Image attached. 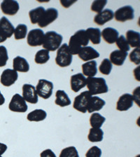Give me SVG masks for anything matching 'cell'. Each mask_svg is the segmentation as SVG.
Here are the masks:
<instances>
[{"label":"cell","mask_w":140,"mask_h":157,"mask_svg":"<svg viewBox=\"0 0 140 157\" xmlns=\"http://www.w3.org/2000/svg\"><path fill=\"white\" fill-rule=\"evenodd\" d=\"M89 39L88 37L85 29H80L77 31L73 36L70 39L69 42V50L72 55H77L82 48V46L85 47L88 45Z\"/></svg>","instance_id":"1"},{"label":"cell","mask_w":140,"mask_h":157,"mask_svg":"<svg viewBox=\"0 0 140 157\" xmlns=\"http://www.w3.org/2000/svg\"><path fill=\"white\" fill-rule=\"evenodd\" d=\"M86 86L92 95L102 94L109 91L106 81L102 77H88L86 78Z\"/></svg>","instance_id":"2"},{"label":"cell","mask_w":140,"mask_h":157,"mask_svg":"<svg viewBox=\"0 0 140 157\" xmlns=\"http://www.w3.org/2000/svg\"><path fill=\"white\" fill-rule=\"evenodd\" d=\"M62 39V36L56 32H47L44 35L43 47L48 51H55L60 47Z\"/></svg>","instance_id":"3"},{"label":"cell","mask_w":140,"mask_h":157,"mask_svg":"<svg viewBox=\"0 0 140 157\" xmlns=\"http://www.w3.org/2000/svg\"><path fill=\"white\" fill-rule=\"evenodd\" d=\"M72 55L69 50L68 44H63L57 51V56L55 58V63L61 67H65L70 66L72 62Z\"/></svg>","instance_id":"4"},{"label":"cell","mask_w":140,"mask_h":157,"mask_svg":"<svg viewBox=\"0 0 140 157\" xmlns=\"http://www.w3.org/2000/svg\"><path fill=\"white\" fill-rule=\"evenodd\" d=\"M35 88L38 96L46 100L52 95L53 83L46 79H39Z\"/></svg>","instance_id":"5"},{"label":"cell","mask_w":140,"mask_h":157,"mask_svg":"<svg viewBox=\"0 0 140 157\" xmlns=\"http://www.w3.org/2000/svg\"><path fill=\"white\" fill-rule=\"evenodd\" d=\"M91 97L92 95L88 91L82 92L74 98L73 107L78 112L86 113L88 102Z\"/></svg>","instance_id":"6"},{"label":"cell","mask_w":140,"mask_h":157,"mask_svg":"<svg viewBox=\"0 0 140 157\" xmlns=\"http://www.w3.org/2000/svg\"><path fill=\"white\" fill-rule=\"evenodd\" d=\"M9 108L11 112L24 113L28 111V107L23 96L18 93H16L12 97Z\"/></svg>","instance_id":"7"},{"label":"cell","mask_w":140,"mask_h":157,"mask_svg":"<svg viewBox=\"0 0 140 157\" xmlns=\"http://www.w3.org/2000/svg\"><path fill=\"white\" fill-rule=\"evenodd\" d=\"M44 31L41 29H34L29 32L27 41L30 46H40L43 45L44 41Z\"/></svg>","instance_id":"8"},{"label":"cell","mask_w":140,"mask_h":157,"mask_svg":"<svg viewBox=\"0 0 140 157\" xmlns=\"http://www.w3.org/2000/svg\"><path fill=\"white\" fill-rule=\"evenodd\" d=\"M134 17V9L129 5L123 6L116 10L114 14V18H115V20L118 22H121V23L133 20Z\"/></svg>","instance_id":"9"},{"label":"cell","mask_w":140,"mask_h":157,"mask_svg":"<svg viewBox=\"0 0 140 157\" xmlns=\"http://www.w3.org/2000/svg\"><path fill=\"white\" fill-rule=\"evenodd\" d=\"M18 78V74L16 71L11 69H6L2 73L0 82L4 86H11L16 82Z\"/></svg>","instance_id":"10"},{"label":"cell","mask_w":140,"mask_h":157,"mask_svg":"<svg viewBox=\"0 0 140 157\" xmlns=\"http://www.w3.org/2000/svg\"><path fill=\"white\" fill-rule=\"evenodd\" d=\"M23 98L26 102L31 104H36L38 102V95L36 93L35 87L31 84H24L23 86Z\"/></svg>","instance_id":"11"},{"label":"cell","mask_w":140,"mask_h":157,"mask_svg":"<svg viewBox=\"0 0 140 157\" xmlns=\"http://www.w3.org/2000/svg\"><path fill=\"white\" fill-rule=\"evenodd\" d=\"M58 17V11L56 9L50 8L46 10L43 15L42 18L39 22V26L40 28H46L48 25L55 21Z\"/></svg>","instance_id":"12"},{"label":"cell","mask_w":140,"mask_h":157,"mask_svg":"<svg viewBox=\"0 0 140 157\" xmlns=\"http://www.w3.org/2000/svg\"><path fill=\"white\" fill-rule=\"evenodd\" d=\"M70 85L73 91L77 93L86 86V78L81 73L76 74L71 77Z\"/></svg>","instance_id":"13"},{"label":"cell","mask_w":140,"mask_h":157,"mask_svg":"<svg viewBox=\"0 0 140 157\" xmlns=\"http://www.w3.org/2000/svg\"><path fill=\"white\" fill-rule=\"evenodd\" d=\"M133 97L129 93H125L119 98L116 103V109L118 111H127L133 105Z\"/></svg>","instance_id":"14"},{"label":"cell","mask_w":140,"mask_h":157,"mask_svg":"<svg viewBox=\"0 0 140 157\" xmlns=\"http://www.w3.org/2000/svg\"><path fill=\"white\" fill-rule=\"evenodd\" d=\"M78 55L80 59H81L83 61H85V62L88 60H93V59L100 57V53H98V51L91 46L82 47Z\"/></svg>","instance_id":"15"},{"label":"cell","mask_w":140,"mask_h":157,"mask_svg":"<svg viewBox=\"0 0 140 157\" xmlns=\"http://www.w3.org/2000/svg\"><path fill=\"white\" fill-rule=\"evenodd\" d=\"M20 6L17 1H3L1 3V9L4 14L14 16L19 11Z\"/></svg>","instance_id":"16"},{"label":"cell","mask_w":140,"mask_h":157,"mask_svg":"<svg viewBox=\"0 0 140 157\" xmlns=\"http://www.w3.org/2000/svg\"><path fill=\"white\" fill-rule=\"evenodd\" d=\"M114 11L111 9H104L100 13H97L94 18V22L98 25H104L114 18Z\"/></svg>","instance_id":"17"},{"label":"cell","mask_w":140,"mask_h":157,"mask_svg":"<svg viewBox=\"0 0 140 157\" xmlns=\"http://www.w3.org/2000/svg\"><path fill=\"white\" fill-rule=\"evenodd\" d=\"M105 105H106V102L102 98L97 96H92L88 102L87 111L89 113L100 111L104 107Z\"/></svg>","instance_id":"18"},{"label":"cell","mask_w":140,"mask_h":157,"mask_svg":"<svg viewBox=\"0 0 140 157\" xmlns=\"http://www.w3.org/2000/svg\"><path fill=\"white\" fill-rule=\"evenodd\" d=\"M128 53L125 51H122L121 50H115L112 51L109 56L110 62L112 64L116 66H122L126 60Z\"/></svg>","instance_id":"19"},{"label":"cell","mask_w":140,"mask_h":157,"mask_svg":"<svg viewBox=\"0 0 140 157\" xmlns=\"http://www.w3.org/2000/svg\"><path fill=\"white\" fill-rule=\"evenodd\" d=\"M119 33L116 29L113 28H106L101 33V36L107 43L109 44H114L119 38Z\"/></svg>","instance_id":"20"},{"label":"cell","mask_w":140,"mask_h":157,"mask_svg":"<svg viewBox=\"0 0 140 157\" xmlns=\"http://www.w3.org/2000/svg\"><path fill=\"white\" fill-rule=\"evenodd\" d=\"M0 29L6 38H10L13 34L15 28L11 22L3 16L0 19Z\"/></svg>","instance_id":"21"},{"label":"cell","mask_w":140,"mask_h":157,"mask_svg":"<svg viewBox=\"0 0 140 157\" xmlns=\"http://www.w3.org/2000/svg\"><path fill=\"white\" fill-rule=\"evenodd\" d=\"M13 68L16 72H28L29 70V65L24 58L17 56L13 60Z\"/></svg>","instance_id":"22"},{"label":"cell","mask_w":140,"mask_h":157,"mask_svg":"<svg viewBox=\"0 0 140 157\" xmlns=\"http://www.w3.org/2000/svg\"><path fill=\"white\" fill-rule=\"evenodd\" d=\"M83 74L88 77H95L97 73V62L95 60H90L82 65Z\"/></svg>","instance_id":"23"},{"label":"cell","mask_w":140,"mask_h":157,"mask_svg":"<svg viewBox=\"0 0 140 157\" xmlns=\"http://www.w3.org/2000/svg\"><path fill=\"white\" fill-rule=\"evenodd\" d=\"M56 99L55 100V104L60 107H66L71 105V100L68 95L65 92V90H58L55 93Z\"/></svg>","instance_id":"24"},{"label":"cell","mask_w":140,"mask_h":157,"mask_svg":"<svg viewBox=\"0 0 140 157\" xmlns=\"http://www.w3.org/2000/svg\"><path fill=\"white\" fill-rule=\"evenodd\" d=\"M126 40L130 47L139 48L140 34L134 30H128L126 33Z\"/></svg>","instance_id":"25"},{"label":"cell","mask_w":140,"mask_h":157,"mask_svg":"<svg viewBox=\"0 0 140 157\" xmlns=\"http://www.w3.org/2000/svg\"><path fill=\"white\" fill-rule=\"evenodd\" d=\"M86 34L89 40L91 41L93 44H100L101 42V31L99 28H89L86 30Z\"/></svg>","instance_id":"26"},{"label":"cell","mask_w":140,"mask_h":157,"mask_svg":"<svg viewBox=\"0 0 140 157\" xmlns=\"http://www.w3.org/2000/svg\"><path fill=\"white\" fill-rule=\"evenodd\" d=\"M46 117H47L46 112L43 109H39L34 110V111L29 113L28 114V117H27V119L29 121L38 122L44 121L46 118Z\"/></svg>","instance_id":"27"},{"label":"cell","mask_w":140,"mask_h":157,"mask_svg":"<svg viewBox=\"0 0 140 157\" xmlns=\"http://www.w3.org/2000/svg\"><path fill=\"white\" fill-rule=\"evenodd\" d=\"M46 10L42 6H39L37 8L29 11V16L30 18V21L32 24L39 23L40 20L42 18L43 15Z\"/></svg>","instance_id":"28"},{"label":"cell","mask_w":140,"mask_h":157,"mask_svg":"<svg viewBox=\"0 0 140 157\" xmlns=\"http://www.w3.org/2000/svg\"><path fill=\"white\" fill-rule=\"evenodd\" d=\"M106 121V118L102 116L99 113H93L90 117V124L92 128H100Z\"/></svg>","instance_id":"29"},{"label":"cell","mask_w":140,"mask_h":157,"mask_svg":"<svg viewBox=\"0 0 140 157\" xmlns=\"http://www.w3.org/2000/svg\"><path fill=\"white\" fill-rule=\"evenodd\" d=\"M103 136H104V132L101 128H91L88 136V139L90 142H101L103 140Z\"/></svg>","instance_id":"30"},{"label":"cell","mask_w":140,"mask_h":157,"mask_svg":"<svg viewBox=\"0 0 140 157\" xmlns=\"http://www.w3.org/2000/svg\"><path fill=\"white\" fill-rule=\"evenodd\" d=\"M50 59L49 51L46 49H41L37 51L35 55L34 61L36 64H45Z\"/></svg>","instance_id":"31"},{"label":"cell","mask_w":140,"mask_h":157,"mask_svg":"<svg viewBox=\"0 0 140 157\" xmlns=\"http://www.w3.org/2000/svg\"><path fill=\"white\" fill-rule=\"evenodd\" d=\"M28 33V27L25 24H20L15 28L14 36L16 40L25 38Z\"/></svg>","instance_id":"32"},{"label":"cell","mask_w":140,"mask_h":157,"mask_svg":"<svg viewBox=\"0 0 140 157\" xmlns=\"http://www.w3.org/2000/svg\"><path fill=\"white\" fill-rule=\"evenodd\" d=\"M112 64L110 62L109 59L105 58L102 61L99 67V70L102 75H109L112 72Z\"/></svg>","instance_id":"33"},{"label":"cell","mask_w":140,"mask_h":157,"mask_svg":"<svg viewBox=\"0 0 140 157\" xmlns=\"http://www.w3.org/2000/svg\"><path fill=\"white\" fill-rule=\"evenodd\" d=\"M60 157H79L75 147H68L63 149L60 152Z\"/></svg>","instance_id":"34"},{"label":"cell","mask_w":140,"mask_h":157,"mask_svg":"<svg viewBox=\"0 0 140 157\" xmlns=\"http://www.w3.org/2000/svg\"><path fill=\"white\" fill-rule=\"evenodd\" d=\"M116 43V46L119 48V50H121L122 51L127 52V51H130V49H131V47H130L129 44L127 43L126 39L125 38L124 36L121 35V36H119V37L117 39Z\"/></svg>","instance_id":"35"},{"label":"cell","mask_w":140,"mask_h":157,"mask_svg":"<svg viewBox=\"0 0 140 157\" xmlns=\"http://www.w3.org/2000/svg\"><path fill=\"white\" fill-rule=\"evenodd\" d=\"M107 4V1H106V0H104V1L103 0H101V1H94L91 5V10L93 11L99 13L103 11V9H104Z\"/></svg>","instance_id":"36"},{"label":"cell","mask_w":140,"mask_h":157,"mask_svg":"<svg viewBox=\"0 0 140 157\" xmlns=\"http://www.w3.org/2000/svg\"><path fill=\"white\" fill-rule=\"evenodd\" d=\"M9 60L7 49L4 46H0V67H4Z\"/></svg>","instance_id":"37"},{"label":"cell","mask_w":140,"mask_h":157,"mask_svg":"<svg viewBox=\"0 0 140 157\" xmlns=\"http://www.w3.org/2000/svg\"><path fill=\"white\" fill-rule=\"evenodd\" d=\"M102 150L97 146H93L85 154V157H101Z\"/></svg>","instance_id":"38"},{"label":"cell","mask_w":140,"mask_h":157,"mask_svg":"<svg viewBox=\"0 0 140 157\" xmlns=\"http://www.w3.org/2000/svg\"><path fill=\"white\" fill-rule=\"evenodd\" d=\"M130 60L131 62L135 64V65H139L140 63V49L139 48H136L134 49L132 52L130 53Z\"/></svg>","instance_id":"39"},{"label":"cell","mask_w":140,"mask_h":157,"mask_svg":"<svg viewBox=\"0 0 140 157\" xmlns=\"http://www.w3.org/2000/svg\"><path fill=\"white\" fill-rule=\"evenodd\" d=\"M41 157H57L54 152L50 149H46V150L43 151L40 154Z\"/></svg>","instance_id":"40"},{"label":"cell","mask_w":140,"mask_h":157,"mask_svg":"<svg viewBox=\"0 0 140 157\" xmlns=\"http://www.w3.org/2000/svg\"><path fill=\"white\" fill-rule=\"evenodd\" d=\"M7 150V146L5 144L0 142V156L5 153V151Z\"/></svg>","instance_id":"41"},{"label":"cell","mask_w":140,"mask_h":157,"mask_svg":"<svg viewBox=\"0 0 140 157\" xmlns=\"http://www.w3.org/2000/svg\"><path fill=\"white\" fill-rule=\"evenodd\" d=\"M75 2H77V1H72V2H70V1L63 2V1H61L60 3H61V4H62L64 7H65V8H68V7H70L72 4L74 3Z\"/></svg>","instance_id":"42"},{"label":"cell","mask_w":140,"mask_h":157,"mask_svg":"<svg viewBox=\"0 0 140 157\" xmlns=\"http://www.w3.org/2000/svg\"><path fill=\"white\" fill-rule=\"evenodd\" d=\"M6 37L5 36L4 34L2 33V32L1 31V29H0V43H2L4 42V41H5L6 40Z\"/></svg>","instance_id":"43"},{"label":"cell","mask_w":140,"mask_h":157,"mask_svg":"<svg viewBox=\"0 0 140 157\" xmlns=\"http://www.w3.org/2000/svg\"><path fill=\"white\" fill-rule=\"evenodd\" d=\"M5 102V98L4 97V95L2 94L1 91H0V106L2 105H4Z\"/></svg>","instance_id":"44"},{"label":"cell","mask_w":140,"mask_h":157,"mask_svg":"<svg viewBox=\"0 0 140 157\" xmlns=\"http://www.w3.org/2000/svg\"><path fill=\"white\" fill-rule=\"evenodd\" d=\"M136 157H140V156H139V155H138V156H137Z\"/></svg>","instance_id":"45"},{"label":"cell","mask_w":140,"mask_h":157,"mask_svg":"<svg viewBox=\"0 0 140 157\" xmlns=\"http://www.w3.org/2000/svg\"><path fill=\"white\" fill-rule=\"evenodd\" d=\"M0 157H2V156H0Z\"/></svg>","instance_id":"46"}]
</instances>
